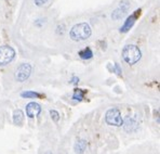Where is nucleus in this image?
I'll return each instance as SVG.
<instances>
[{
	"label": "nucleus",
	"instance_id": "7ed1b4c3",
	"mask_svg": "<svg viewBox=\"0 0 160 154\" xmlns=\"http://www.w3.org/2000/svg\"><path fill=\"white\" fill-rule=\"evenodd\" d=\"M105 120L110 126L119 127L123 124L121 113H120L118 109H110V110H108L106 112V115H105Z\"/></svg>",
	"mask_w": 160,
	"mask_h": 154
},
{
	"label": "nucleus",
	"instance_id": "f257e3e1",
	"mask_svg": "<svg viewBox=\"0 0 160 154\" xmlns=\"http://www.w3.org/2000/svg\"><path fill=\"white\" fill-rule=\"evenodd\" d=\"M92 34L91 27L88 23H79L70 29L69 36L74 41H82L88 39Z\"/></svg>",
	"mask_w": 160,
	"mask_h": 154
},
{
	"label": "nucleus",
	"instance_id": "1a4fd4ad",
	"mask_svg": "<svg viewBox=\"0 0 160 154\" xmlns=\"http://www.w3.org/2000/svg\"><path fill=\"white\" fill-rule=\"evenodd\" d=\"M122 125H123V124H122ZM123 127H124V130H126V131L132 132V131H134V130H135L136 128H138V124H136V122L133 119V118L128 117V118L126 119V122H124Z\"/></svg>",
	"mask_w": 160,
	"mask_h": 154
},
{
	"label": "nucleus",
	"instance_id": "dca6fc26",
	"mask_svg": "<svg viewBox=\"0 0 160 154\" xmlns=\"http://www.w3.org/2000/svg\"><path fill=\"white\" fill-rule=\"evenodd\" d=\"M47 1H48V0H35V3H36V6L41 7V6H43V4H46Z\"/></svg>",
	"mask_w": 160,
	"mask_h": 154
},
{
	"label": "nucleus",
	"instance_id": "f8f14e48",
	"mask_svg": "<svg viewBox=\"0 0 160 154\" xmlns=\"http://www.w3.org/2000/svg\"><path fill=\"white\" fill-rule=\"evenodd\" d=\"M79 56L82 60H89L93 56V52L90 48H86L83 50L79 51Z\"/></svg>",
	"mask_w": 160,
	"mask_h": 154
},
{
	"label": "nucleus",
	"instance_id": "39448f33",
	"mask_svg": "<svg viewBox=\"0 0 160 154\" xmlns=\"http://www.w3.org/2000/svg\"><path fill=\"white\" fill-rule=\"evenodd\" d=\"M30 74H32V65L28 63H23L16 68L14 77H15L16 82H23L29 78Z\"/></svg>",
	"mask_w": 160,
	"mask_h": 154
},
{
	"label": "nucleus",
	"instance_id": "9b49d317",
	"mask_svg": "<svg viewBox=\"0 0 160 154\" xmlns=\"http://www.w3.org/2000/svg\"><path fill=\"white\" fill-rule=\"evenodd\" d=\"M24 119V114L21 110H15L13 113V122L15 125H21Z\"/></svg>",
	"mask_w": 160,
	"mask_h": 154
},
{
	"label": "nucleus",
	"instance_id": "2eb2a0df",
	"mask_svg": "<svg viewBox=\"0 0 160 154\" xmlns=\"http://www.w3.org/2000/svg\"><path fill=\"white\" fill-rule=\"evenodd\" d=\"M50 115H51V118H52L55 123H58V120H60V114H58V112H56L55 110H51Z\"/></svg>",
	"mask_w": 160,
	"mask_h": 154
},
{
	"label": "nucleus",
	"instance_id": "f3484780",
	"mask_svg": "<svg viewBox=\"0 0 160 154\" xmlns=\"http://www.w3.org/2000/svg\"><path fill=\"white\" fill-rule=\"evenodd\" d=\"M115 70L117 71V73H118L119 75L121 74V68L119 67V65H118V64H115Z\"/></svg>",
	"mask_w": 160,
	"mask_h": 154
},
{
	"label": "nucleus",
	"instance_id": "6e6552de",
	"mask_svg": "<svg viewBox=\"0 0 160 154\" xmlns=\"http://www.w3.org/2000/svg\"><path fill=\"white\" fill-rule=\"evenodd\" d=\"M128 9H129V3H128V2H127V1L120 2L119 8L116 9V10L112 12V18L114 19V20H119V19H121L122 16H123L124 14L127 13Z\"/></svg>",
	"mask_w": 160,
	"mask_h": 154
},
{
	"label": "nucleus",
	"instance_id": "a211bd4d",
	"mask_svg": "<svg viewBox=\"0 0 160 154\" xmlns=\"http://www.w3.org/2000/svg\"><path fill=\"white\" fill-rule=\"evenodd\" d=\"M79 82V78L78 77H72V84H77V82Z\"/></svg>",
	"mask_w": 160,
	"mask_h": 154
},
{
	"label": "nucleus",
	"instance_id": "f03ea898",
	"mask_svg": "<svg viewBox=\"0 0 160 154\" xmlns=\"http://www.w3.org/2000/svg\"><path fill=\"white\" fill-rule=\"evenodd\" d=\"M141 58H142V52L135 45H128L122 50V59L124 60V62L130 65L138 63L141 60Z\"/></svg>",
	"mask_w": 160,
	"mask_h": 154
},
{
	"label": "nucleus",
	"instance_id": "0eeeda50",
	"mask_svg": "<svg viewBox=\"0 0 160 154\" xmlns=\"http://www.w3.org/2000/svg\"><path fill=\"white\" fill-rule=\"evenodd\" d=\"M41 112V106L36 102H29L26 105V115L29 118H34L38 116Z\"/></svg>",
	"mask_w": 160,
	"mask_h": 154
},
{
	"label": "nucleus",
	"instance_id": "4468645a",
	"mask_svg": "<svg viewBox=\"0 0 160 154\" xmlns=\"http://www.w3.org/2000/svg\"><path fill=\"white\" fill-rule=\"evenodd\" d=\"M39 96H40V94L37 93V92H35V91H25V92H22V93H21V97H23V98H26V99L38 98Z\"/></svg>",
	"mask_w": 160,
	"mask_h": 154
},
{
	"label": "nucleus",
	"instance_id": "ddd939ff",
	"mask_svg": "<svg viewBox=\"0 0 160 154\" xmlns=\"http://www.w3.org/2000/svg\"><path fill=\"white\" fill-rule=\"evenodd\" d=\"M84 97V91L82 89H75L74 94H72V99L77 101H81Z\"/></svg>",
	"mask_w": 160,
	"mask_h": 154
},
{
	"label": "nucleus",
	"instance_id": "9d476101",
	"mask_svg": "<svg viewBox=\"0 0 160 154\" xmlns=\"http://www.w3.org/2000/svg\"><path fill=\"white\" fill-rule=\"evenodd\" d=\"M75 152L76 153H83L87 149V141L86 140H78L75 143Z\"/></svg>",
	"mask_w": 160,
	"mask_h": 154
},
{
	"label": "nucleus",
	"instance_id": "423d86ee",
	"mask_svg": "<svg viewBox=\"0 0 160 154\" xmlns=\"http://www.w3.org/2000/svg\"><path fill=\"white\" fill-rule=\"evenodd\" d=\"M141 12H142V10L141 9H138V10L134 11L133 14H131L130 16H129L128 19H127V21L124 22V24L122 25V27H120V33H127L129 32V30L132 28V26L134 25V23L136 22V20H138V18L141 15Z\"/></svg>",
	"mask_w": 160,
	"mask_h": 154
},
{
	"label": "nucleus",
	"instance_id": "20e7f679",
	"mask_svg": "<svg viewBox=\"0 0 160 154\" xmlns=\"http://www.w3.org/2000/svg\"><path fill=\"white\" fill-rule=\"evenodd\" d=\"M15 56V50L10 46H2L0 47V65L4 66L8 65L13 61Z\"/></svg>",
	"mask_w": 160,
	"mask_h": 154
}]
</instances>
